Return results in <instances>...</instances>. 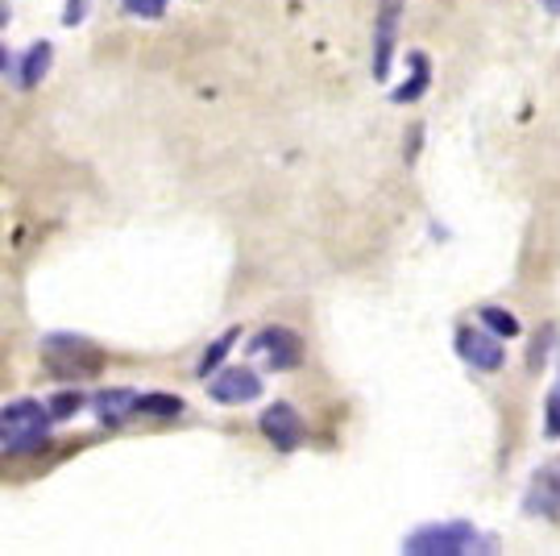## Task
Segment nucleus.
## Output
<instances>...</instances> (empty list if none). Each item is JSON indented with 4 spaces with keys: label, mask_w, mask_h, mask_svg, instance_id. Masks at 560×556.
<instances>
[{
    "label": "nucleus",
    "mask_w": 560,
    "mask_h": 556,
    "mask_svg": "<svg viewBox=\"0 0 560 556\" xmlns=\"http://www.w3.org/2000/svg\"><path fill=\"white\" fill-rule=\"evenodd\" d=\"M207 394L216 399V403H253L258 394H262V378L246 366H225V370L216 374L212 382H207Z\"/></svg>",
    "instance_id": "20e7f679"
},
{
    "label": "nucleus",
    "mask_w": 560,
    "mask_h": 556,
    "mask_svg": "<svg viewBox=\"0 0 560 556\" xmlns=\"http://www.w3.org/2000/svg\"><path fill=\"white\" fill-rule=\"evenodd\" d=\"M50 59H55V50H50V42H34L29 50H25V59H21V87H38L46 80V71H50Z\"/></svg>",
    "instance_id": "9d476101"
},
{
    "label": "nucleus",
    "mask_w": 560,
    "mask_h": 556,
    "mask_svg": "<svg viewBox=\"0 0 560 556\" xmlns=\"http://www.w3.org/2000/svg\"><path fill=\"white\" fill-rule=\"evenodd\" d=\"M262 433H266V440L278 453H290V449H299V440H303V419H299V412H295L290 403H274V407H266V415H262Z\"/></svg>",
    "instance_id": "423d86ee"
},
{
    "label": "nucleus",
    "mask_w": 560,
    "mask_h": 556,
    "mask_svg": "<svg viewBox=\"0 0 560 556\" xmlns=\"http://www.w3.org/2000/svg\"><path fill=\"white\" fill-rule=\"evenodd\" d=\"M481 324L495 329L498 336H519V332H523L519 329V320L507 308H481Z\"/></svg>",
    "instance_id": "ddd939ff"
},
{
    "label": "nucleus",
    "mask_w": 560,
    "mask_h": 556,
    "mask_svg": "<svg viewBox=\"0 0 560 556\" xmlns=\"http://www.w3.org/2000/svg\"><path fill=\"white\" fill-rule=\"evenodd\" d=\"M544 4H548V9H552V13H560V0H544Z\"/></svg>",
    "instance_id": "a211bd4d"
},
{
    "label": "nucleus",
    "mask_w": 560,
    "mask_h": 556,
    "mask_svg": "<svg viewBox=\"0 0 560 556\" xmlns=\"http://www.w3.org/2000/svg\"><path fill=\"white\" fill-rule=\"evenodd\" d=\"M253 350L266 353V362L274 370H295L299 366V357H303V345H299V336L290 329H266L258 341H253Z\"/></svg>",
    "instance_id": "6e6552de"
},
{
    "label": "nucleus",
    "mask_w": 560,
    "mask_h": 556,
    "mask_svg": "<svg viewBox=\"0 0 560 556\" xmlns=\"http://www.w3.org/2000/svg\"><path fill=\"white\" fill-rule=\"evenodd\" d=\"M233 341H237V329H228L225 336H221V341H216V345H212V350H207L204 357H200V366H195V374H200V378H207V374L216 370V366L225 362V353L233 350Z\"/></svg>",
    "instance_id": "f8f14e48"
},
{
    "label": "nucleus",
    "mask_w": 560,
    "mask_h": 556,
    "mask_svg": "<svg viewBox=\"0 0 560 556\" xmlns=\"http://www.w3.org/2000/svg\"><path fill=\"white\" fill-rule=\"evenodd\" d=\"M138 394L133 391H121V387H112V391H100L96 394V415H100V424H108V428H117L124 415L138 412Z\"/></svg>",
    "instance_id": "1a4fd4ad"
},
{
    "label": "nucleus",
    "mask_w": 560,
    "mask_h": 556,
    "mask_svg": "<svg viewBox=\"0 0 560 556\" xmlns=\"http://www.w3.org/2000/svg\"><path fill=\"white\" fill-rule=\"evenodd\" d=\"M398 21H403V0H378V38H373V75H378V80L391 75Z\"/></svg>",
    "instance_id": "39448f33"
},
{
    "label": "nucleus",
    "mask_w": 560,
    "mask_h": 556,
    "mask_svg": "<svg viewBox=\"0 0 560 556\" xmlns=\"http://www.w3.org/2000/svg\"><path fill=\"white\" fill-rule=\"evenodd\" d=\"M80 407H83V394L62 391V394H55V403H50V415H55V419H71V415L80 412Z\"/></svg>",
    "instance_id": "2eb2a0df"
},
{
    "label": "nucleus",
    "mask_w": 560,
    "mask_h": 556,
    "mask_svg": "<svg viewBox=\"0 0 560 556\" xmlns=\"http://www.w3.org/2000/svg\"><path fill=\"white\" fill-rule=\"evenodd\" d=\"M474 548H490V544L477 536V528H469V523H428L403 540V553L415 556H456L474 553Z\"/></svg>",
    "instance_id": "f03ea898"
},
{
    "label": "nucleus",
    "mask_w": 560,
    "mask_h": 556,
    "mask_svg": "<svg viewBox=\"0 0 560 556\" xmlns=\"http://www.w3.org/2000/svg\"><path fill=\"white\" fill-rule=\"evenodd\" d=\"M138 412H150V415H175V412H183V403H179L175 394H145L142 403H138Z\"/></svg>",
    "instance_id": "4468645a"
},
{
    "label": "nucleus",
    "mask_w": 560,
    "mask_h": 556,
    "mask_svg": "<svg viewBox=\"0 0 560 556\" xmlns=\"http://www.w3.org/2000/svg\"><path fill=\"white\" fill-rule=\"evenodd\" d=\"M428 80H432V67H428V59H424V55L415 50V55H412V80L398 83V87H394L391 100H394V104H412V100H419V96L428 92Z\"/></svg>",
    "instance_id": "9b49d317"
},
{
    "label": "nucleus",
    "mask_w": 560,
    "mask_h": 556,
    "mask_svg": "<svg viewBox=\"0 0 560 556\" xmlns=\"http://www.w3.org/2000/svg\"><path fill=\"white\" fill-rule=\"evenodd\" d=\"M453 345H456V353H461V362H465V366H474V370H481V374H495V370L507 366V353H502V345H498L490 332L456 329Z\"/></svg>",
    "instance_id": "7ed1b4c3"
},
{
    "label": "nucleus",
    "mask_w": 560,
    "mask_h": 556,
    "mask_svg": "<svg viewBox=\"0 0 560 556\" xmlns=\"http://www.w3.org/2000/svg\"><path fill=\"white\" fill-rule=\"evenodd\" d=\"M50 419L55 415L46 412L41 403H34V399L9 403L0 412V445H4V453H34V449H41L46 436H50Z\"/></svg>",
    "instance_id": "f257e3e1"
},
{
    "label": "nucleus",
    "mask_w": 560,
    "mask_h": 556,
    "mask_svg": "<svg viewBox=\"0 0 560 556\" xmlns=\"http://www.w3.org/2000/svg\"><path fill=\"white\" fill-rule=\"evenodd\" d=\"M166 4H170V0H124V9H129V13H138V17H163L166 13Z\"/></svg>",
    "instance_id": "dca6fc26"
},
{
    "label": "nucleus",
    "mask_w": 560,
    "mask_h": 556,
    "mask_svg": "<svg viewBox=\"0 0 560 556\" xmlns=\"http://www.w3.org/2000/svg\"><path fill=\"white\" fill-rule=\"evenodd\" d=\"M527 516H539V519H560V461L552 465H544L536 477H532V486H527Z\"/></svg>",
    "instance_id": "0eeeda50"
},
{
    "label": "nucleus",
    "mask_w": 560,
    "mask_h": 556,
    "mask_svg": "<svg viewBox=\"0 0 560 556\" xmlns=\"http://www.w3.org/2000/svg\"><path fill=\"white\" fill-rule=\"evenodd\" d=\"M544 428H548V436H560V382L552 387V394H548V415H544Z\"/></svg>",
    "instance_id": "f3484780"
}]
</instances>
